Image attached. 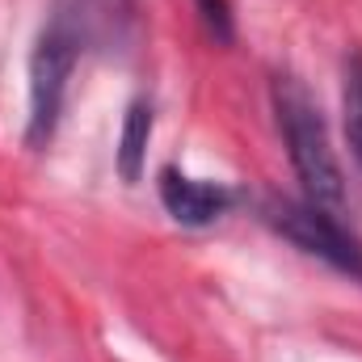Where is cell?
<instances>
[{"label": "cell", "instance_id": "6da1fadb", "mask_svg": "<svg viewBox=\"0 0 362 362\" xmlns=\"http://www.w3.org/2000/svg\"><path fill=\"white\" fill-rule=\"evenodd\" d=\"M270 101L278 135H282L286 156H291V169L303 185V198L325 206V211H341L346 206V169L333 152L320 105L295 76H274Z\"/></svg>", "mask_w": 362, "mask_h": 362}, {"label": "cell", "instance_id": "7a4b0ae2", "mask_svg": "<svg viewBox=\"0 0 362 362\" xmlns=\"http://www.w3.org/2000/svg\"><path fill=\"white\" fill-rule=\"evenodd\" d=\"M81 51H85V38L51 17L30 51V114H25V144L34 152H42L59 122H64V105H68V81L81 64Z\"/></svg>", "mask_w": 362, "mask_h": 362}, {"label": "cell", "instance_id": "3957f363", "mask_svg": "<svg viewBox=\"0 0 362 362\" xmlns=\"http://www.w3.org/2000/svg\"><path fill=\"white\" fill-rule=\"evenodd\" d=\"M266 223L278 236H286L295 249H303L308 257L333 266L337 274H346L350 282H362V236H354L337 211H325L308 198H270L262 206Z\"/></svg>", "mask_w": 362, "mask_h": 362}, {"label": "cell", "instance_id": "277c9868", "mask_svg": "<svg viewBox=\"0 0 362 362\" xmlns=\"http://www.w3.org/2000/svg\"><path fill=\"white\" fill-rule=\"evenodd\" d=\"M156 194H160V206L177 219L181 228H211L215 219H223V215L240 202V194H236L228 181L189 177V173H181L177 165L160 169Z\"/></svg>", "mask_w": 362, "mask_h": 362}, {"label": "cell", "instance_id": "5b68a950", "mask_svg": "<svg viewBox=\"0 0 362 362\" xmlns=\"http://www.w3.org/2000/svg\"><path fill=\"white\" fill-rule=\"evenodd\" d=\"M152 131H156V114H152V101L148 97H135L122 114V135H118V177L127 185L144 177V165H148V144H152Z\"/></svg>", "mask_w": 362, "mask_h": 362}, {"label": "cell", "instance_id": "8992f818", "mask_svg": "<svg viewBox=\"0 0 362 362\" xmlns=\"http://www.w3.org/2000/svg\"><path fill=\"white\" fill-rule=\"evenodd\" d=\"M341 131L362 169V51H350L341 68Z\"/></svg>", "mask_w": 362, "mask_h": 362}, {"label": "cell", "instance_id": "52a82bcc", "mask_svg": "<svg viewBox=\"0 0 362 362\" xmlns=\"http://www.w3.org/2000/svg\"><path fill=\"white\" fill-rule=\"evenodd\" d=\"M194 8H198V21H202V30H206L211 42H219V47H232L236 42L232 0H194Z\"/></svg>", "mask_w": 362, "mask_h": 362}]
</instances>
